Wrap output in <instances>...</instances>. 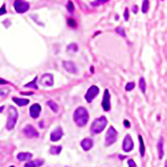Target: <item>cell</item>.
I'll use <instances>...</instances> for the list:
<instances>
[{"mask_svg":"<svg viewBox=\"0 0 167 167\" xmlns=\"http://www.w3.org/2000/svg\"><path fill=\"white\" fill-rule=\"evenodd\" d=\"M102 106L104 108V111H110L111 108V96H110V93L108 90L105 89V93H104V97H103V102H102Z\"/></svg>","mask_w":167,"mask_h":167,"instance_id":"10","label":"cell"},{"mask_svg":"<svg viewBox=\"0 0 167 167\" xmlns=\"http://www.w3.org/2000/svg\"><path fill=\"white\" fill-rule=\"evenodd\" d=\"M68 23H69V25H70V26H73V27H76V22H75L73 19H69V21H68Z\"/></svg>","mask_w":167,"mask_h":167,"instance_id":"31","label":"cell"},{"mask_svg":"<svg viewBox=\"0 0 167 167\" xmlns=\"http://www.w3.org/2000/svg\"><path fill=\"white\" fill-rule=\"evenodd\" d=\"M149 9V0H144L142 4V12H147Z\"/></svg>","mask_w":167,"mask_h":167,"instance_id":"24","label":"cell"},{"mask_svg":"<svg viewBox=\"0 0 167 167\" xmlns=\"http://www.w3.org/2000/svg\"><path fill=\"white\" fill-rule=\"evenodd\" d=\"M62 136H63V131H62V128L61 127H58L56 128L52 132H51V141H53V142H56V141H59V140L62 138Z\"/></svg>","mask_w":167,"mask_h":167,"instance_id":"11","label":"cell"},{"mask_svg":"<svg viewBox=\"0 0 167 167\" xmlns=\"http://www.w3.org/2000/svg\"><path fill=\"white\" fill-rule=\"evenodd\" d=\"M106 125H107V120H106L105 116L97 117L94 122H93L92 127H90V132L94 134L100 133V132L105 129Z\"/></svg>","mask_w":167,"mask_h":167,"instance_id":"2","label":"cell"},{"mask_svg":"<svg viewBox=\"0 0 167 167\" xmlns=\"http://www.w3.org/2000/svg\"><path fill=\"white\" fill-rule=\"evenodd\" d=\"M40 84L44 87H52L54 84V78L52 73H44L41 79H40Z\"/></svg>","mask_w":167,"mask_h":167,"instance_id":"6","label":"cell"},{"mask_svg":"<svg viewBox=\"0 0 167 167\" xmlns=\"http://www.w3.org/2000/svg\"><path fill=\"white\" fill-rule=\"evenodd\" d=\"M124 19L125 21L129 19V9H125V11H124Z\"/></svg>","mask_w":167,"mask_h":167,"instance_id":"33","label":"cell"},{"mask_svg":"<svg viewBox=\"0 0 167 167\" xmlns=\"http://www.w3.org/2000/svg\"><path fill=\"white\" fill-rule=\"evenodd\" d=\"M137 10H138V7H137V6H133V12H137Z\"/></svg>","mask_w":167,"mask_h":167,"instance_id":"36","label":"cell"},{"mask_svg":"<svg viewBox=\"0 0 167 167\" xmlns=\"http://www.w3.org/2000/svg\"><path fill=\"white\" fill-rule=\"evenodd\" d=\"M4 14H6V6L2 5V7L0 8V15H4Z\"/></svg>","mask_w":167,"mask_h":167,"instance_id":"32","label":"cell"},{"mask_svg":"<svg viewBox=\"0 0 167 167\" xmlns=\"http://www.w3.org/2000/svg\"><path fill=\"white\" fill-rule=\"evenodd\" d=\"M89 120V114L88 111L83 107V106H79L78 108L73 113V121L75 123L78 125V127H85Z\"/></svg>","mask_w":167,"mask_h":167,"instance_id":"1","label":"cell"},{"mask_svg":"<svg viewBox=\"0 0 167 167\" xmlns=\"http://www.w3.org/2000/svg\"><path fill=\"white\" fill-rule=\"evenodd\" d=\"M116 33L120 34L122 37H125V33H124V29L122 27H117L116 28Z\"/></svg>","mask_w":167,"mask_h":167,"instance_id":"27","label":"cell"},{"mask_svg":"<svg viewBox=\"0 0 167 167\" xmlns=\"http://www.w3.org/2000/svg\"><path fill=\"white\" fill-rule=\"evenodd\" d=\"M32 158V154L31 152H19L17 155V159L21 162H25V160H31Z\"/></svg>","mask_w":167,"mask_h":167,"instance_id":"16","label":"cell"},{"mask_svg":"<svg viewBox=\"0 0 167 167\" xmlns=\"http://www.w3.org/2000/svg\"><path fill=\"white\" fill-rule=\"evenodd\" d=\"M164 146H163V138L159 139L158 141V144H157V149H158V157H159V159H162L163 157H164V148H163Z\"/></svg>","mask_w":167,"mask_h":167,"instance_id":"18","label":"cell"},{"mask_svg":"<svg viewBox=\"0 0 167 167\" xmlns=\"http://www.w3.org/2000/svg\"><path fill=\"white\" fill-rule=\"evenodd\" d=\"M139 86H140L141 92H142V93H146V81H145V79H144V78H140Z\"/></svg>","mask_w":167,"mask_h":167,"instance_id":"23","label":"cell"},{"mask_svg":"<svg viewBox=\"0 0 167 167\" xmlns=\"http://www.w3.org/2000/svg\"><path fill=\"white\" fill-rule=\"evenodd\" d=\"M23 132L25 134V137H27V138H39L40 137L39 131L34 128L33 125H26L23 130Z\"/></svg>","mask_w":167,"mask_h":167,"instance_id":"8","label":"cell"},{"mask_svg":"<svg viewBox=\"0 0 167 167\" xmlns=\"http://www.w3.org/2000/svg\"><path fill=\"white\" fill-rule=\"evenodd\" d=\"M41 105L40 104H33V105L29 107V114L33 119H36V117L40 116L41 114Z\"/></svg>","mask_w":167,"mask_h":167,"instance_id":"12","label":"cell"},{"mask_svg":"<svg viewBox=\"0 0 167 167\" xmlns=\"http://www.w3.org/2000/svg\"><path fill=\"white\" fill-rule=\"evenodd\" d=\"M128 164H129V167H137L136 166V163H134V160H132V159H130L128 162Z\"/></svg>","mask_w":167,"mask_h":167,"instance_id":"30","label":"cell"},{"mask_svg":"<svg viewBox=\"0 0 167 167\" xmlns=\"http://www.w3.org/2000/svg\"><path fill=\"white\" fill-rule=\"evenodd\" d=\"M124 125H125L127 128H129V127H130V123H129L128 121H124Z\"/></svg>","mask_w":167,"mask_h":167,"instance_id":"35","label":"cell"},{"mask_svg":"<svg viewBox=\"0 0 167 167\" xmlns=\"http://www.w3.org/2000/svg\"><path fill=\"white\" fill-rule=\"evenodd\" d=\"M36 81H37V77H35L33 79V81H31V83H28L25 85V87L26 88H34V89H37L39 88V86L36 85Z\"/></svg>","mask_w":167,"mask_h":167,"instance_id":"21","label":"cell"},{"mask_svg":"<svg viewBox=\"0 0 167 167\" xmlns=\"http://www.w3.org/2000/svg\"><path fill=\"white\" fill-rule=\"evenodd\" d=\"M11 167H14V166H11Z\"/></svg>","mask_w":167,"mask_h":167,"instance_id":"38","label":"cell"},{"mask_svg":"<svg viewBox=\"0 0 167 167\" xmlns=\"http://www.w3.org/2000/svg\"><path fill=\"white\" fill-rule=\"evenodd\" d=\"M68 9H69L70 12H73V2H71V1H69V2H68Z\"/></svg>","mask_w":167,"mask_h":167,"instance_id":"29","label":"cell"},{"mask_svg":"<svg viewBox=\"0 0 167 167\" xmlns=\"http://www.w3.org/2000/svg\"><path fill=\"white\" fill-rule=\"evenodd\" d=\"M14 7L18 14H24L29 9V4L25 0H15Z\"/></svg>","mask_w":167,"mask_h":167,"instance_id":"5","label":"cell"},{"mask_svg":"<svg viewBox=\"0 0 167 167\" xmlns=\"http://www.w3.org/2000/svg\"><path fill=\"white\" fill-rule=\"evenodd\" d=\"M63 68L67 70L68 73H77V67H76V64L73 63V61H63Z\"/></svg>","mask_w":167,"mask_h":167,"instance_id":"13","label":"cell"},{"mask_svg":"<svg viewBox=\"0 0 167 167\" xmlns=\"http://www.w3.org/2000/svg\"><path fill=\"white\" fill-rule=\"evenodd\" d=\"M139 141H140V155L145 156V144H144V139L142 137L139 136Z\"/></svg>","mask_w":167,"mask_h":167,"instance_id":"22","label":"cell"},{"mask_svg":"<svg viewBox=\"0 0 167 167\" xmlns=\"http://www.w3.org/2000/svg\"><path fill=\"white\" fill-rule=\"evenodd\" d=\"M68 50L69 51H78V45L75 44V43H73V44H70L69 46H68Z\"/></svg>","mask_w":167,"mask_h":167,"instance_id":"26","label":"cell"},{"mask_svg":"<svg viewBox=\"0 0 167 167\" xmlns=\"http://www.w3.org/2000/svg\"><path fill=\"white\" fill-rule=\"evenodd\" d=\"M4 108H5V107H4V106H0V113H1V112L4 111Z\"/></svg>","mask_w":167,"mask_h":167,"instance_id":"37","label":"cell"},{"mask_svg":"<svg viewBox=\"0 0 167 167\" xmlns=\"http://www.w3.org/2000/svg\"><path fill=\"white\" fill-rule=\"evenodd\" d=\"M46 105L49 106L53 112H56V113L59 111V106L56 105V103H54L53 100H48V102H46Z\"/></svg>","mask_w":167,"mask_h":167,"instance_id":"19","label":"cell"},{"mask_svg":"<svg viewBox=\"0 0 167 167\" xmlns=\"http://www.w3.org/2000/svg\"><path fill=\"white\" fill-rule=\"evenodd\" d=\"M61 152V146H53L50 148L51 155H59Z\"/></svg>","mask_w":167,"mask_h":167,"instance_id":"20","label":"cell"},{"mask_svg":"<svg viewBox=\"0 0 167 167\" xmlns=\"http://www.w3.org/2000/svg\"><path fill=\"white\" fill-rule=\"evenodd\" d=\"M44 164L43 159H35V160H29L26 163L25 167H40Z\"/></svg>","mask_w":167,"mask_h":167,"instance_id":"15","label":"cell"},{"mask_svg":"<svg viewBox=\"0 0 167 167\" xmlns=\"http://www.w3.org/2000/svg\"><path fill=\"white\" fill-rule=\"evenodd\" d=\"M98 93H100V89H98L97 86H90L89 89L87 90L86 95H85V98H86V100L88 103H90V102H93V100L96 98V96L98 95Z\"/></svg>","mask_w":167,"mask_h":167,"instance_id":"7","label":"cell"},{"mask_svg":"<svg viewBox=\"0 0 167 167\" xmlns=\"http://www.w3.org/2000/svg\"><path fill=\"white\" fill-rule=\"evenodd\" d=\"M5 84H7V81H6L5 79L0 78V85H5Z\"/></svg>","mask_w":167,"mask_h":167,"instance_id":"34","label":"cell"},{"mask_svg":"<svg viewBox=\"0 0 167 167\" xmlns=\"http://www.w3.org/2000/svg\"><path fill=\"white\" fill-rule=\"evenodd\" d=\"M134 88V83H129L127 86H125V90H132Z\"/></svg>","mask_w":167,"mask_h":167,"instance_id":"28","label":"cell"},{"mask_svg":"<svg viewBox=\"0 0 167 167\" xmlns=\"http://www.w3.org/2000/svg\"><path fill=\"white\" fill-rule=\"evenodd\" d=\"M107 1H108V0H95V1L92 2V6L97 7V6H100V5H103V4H105V2H107Z\"/></svg>","mask_w":167,"mask_h":167,"instance_id":"25","label":"cell"},{"mask_svg":"<svg viewBox=\"0 0 167 167\" xmlns=\"http://www.w3.org/2000/svg\"><path fill=\"white\" fill-rule=\"evenodd\" d=\"M117 139V131L113 127H110L105 136V146L113 145Z\"/></svg>","mask_w":167,"mask_h":167,"instance_id":"4","label":"cell"},{"mask_svg":"<svg viewBox=\"0 0 167 167\" xmlns=\"http://www.w3.org/2000/svg\"><path fill=\"white\" fill-rule=\"evenodd\" d=\"M17 120H18V112L14 106H9V108H8V119H7V124H6L7 129L11 130V129L15 128Z\"/></svg>","mask_w":167,"mask_h":167,"instance_id":"3","label":"cell"},{"mask_svg":"<svg viewBox=\"0 0 167 167\" xmlns=\"http://www.w3.org/2000/svg\"><path fill=\"white\" fill-rule=\"evenodd\" d=\"M80 146H81V148H83L85 151H88L92 149V147L94 146V142H93V140L90 139V138H85L84 140L80 141Z\"/></svg>","mask_w":167,"mask_h":167,"instance_id":"14","label":"cell"},{"mask_svg":"<svg viewBox=\"0 0 167 167\" xmlns=\"http://www.w3.org/2000/svg\"><path fill=\"white\" fill-rule=\"evenodd\" d=\"M12 100H14L18 106H25L29 103V100H28L27 98H18V97H14Z\"/></svg>","mask_w":167,"mask_h":167,"instance_id":"17","label":"cell"},{"mask_svg":"<svg viewBox=\"0 0 167 167\" xmlns=\"http://www.w3.org/2000/svg\"><path fill=\"white\" fill-rule=\"evenodd\" d=\"M133 146L134 145H133L132 138H131L129 134H127L124 140H123V150L125 151V152H129V151H131L133 149Z\"/></svg>","mask_w":167,"mask_h":167,"instance_id":"9","label":"cell"}]
</instances>
